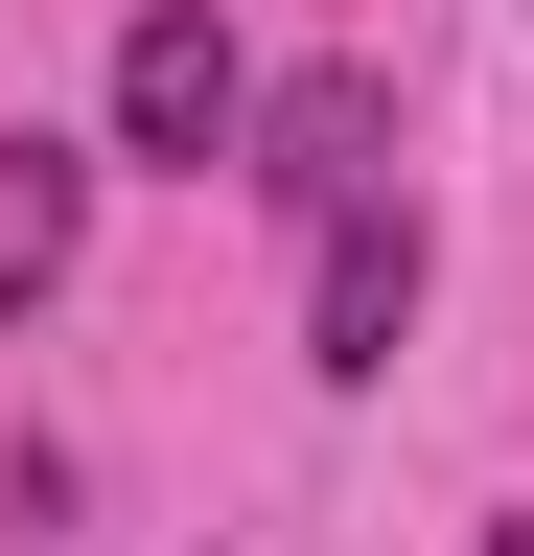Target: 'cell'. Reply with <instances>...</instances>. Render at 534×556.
Wrapping results in <instances>:
<instances>
[{
	"label": "cell",
	"instance_id": "3",
	"mask_svg": "<svg viewBox=\"0 0 534 556\" xmlns=\"http://www.w3.org/2000/svg\"><path fill=\"white\" fill-rule=\"evenodd\" d=\"M233 186L325 232L349 186H395V93H372V70H302V93H256V139H233Z\"/></svg>",
	"mask_w": 534,
	"mask_h": 556
},
{
	"label": "cell",
	"instance_id": "1",
	"mask_svg": "<svg viewBox=\"0 0 534 556\" xmlns=\"http://www.w3.org/2000/svg\"><path fill=\"white\" fill-rule=\"evenodd\" d=\"M233 139H256V70H233V24H210V0H140V24H116V163L210 186Z\"/></svg>",
	"mask_w": 534,
	"mask_h": 556
},
{
	"label": "cell",
	"instance_id": "5",
	"mask_svg": "<svg viewBox=\"0 0 534 556\" xmlns=\"http://www.w3.org/2000/svg\"><path fill=\"white\" fill-rule=\"evenodd\" d=\"M488 556H534V510H488Z\"/></svg>",
	"mask_w": 534,
	"mask_h": 556
},
{
	"label": "cell",
	"instance_id": "4",
	"mask_svg": "<svg viewBox=\"0 0 534 556\" xmlns=\"http://www.w3.org/2000/svg\"><path fill=\"white\" fill-rule=\"evenodd\" d=\"M71 255H94V139H0V325H47L71 302Z\"/></svg>",
	"mask_w": 534,
	"mask_h": 556
},
{
	"label": "cell",
	"instance_id": "2",
	"mask_svg": "<svg viewBox=\"0 0 534 556\" xmlns=\"http://www.w3.org/2000/svg\"><path fill=\"white\" fill-rule=\"evenodd\" d=\"M395 325H419V186H349V208L302 232V371H325V394H372V371H395Z\"/></svg>",
	"mask_w": 534,
	"mask_h": 556
}]
</instances>
